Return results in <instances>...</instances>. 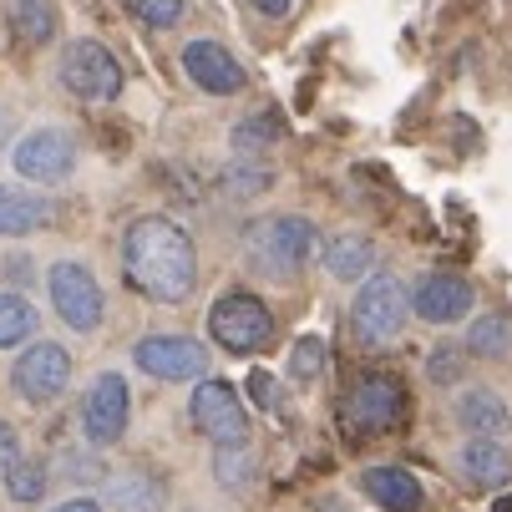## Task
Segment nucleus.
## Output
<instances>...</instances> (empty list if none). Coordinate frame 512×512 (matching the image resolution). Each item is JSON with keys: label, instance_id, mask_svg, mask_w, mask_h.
<instances>
[{"label": "nucleus", "instance_id": "obj_15", "mask_svg": "<svg viewBox=\"0 0 512 512\" xmlns=\"http://www.w3.org/2000/svg\"><path fill=\"white\" fill-rule=\"evenodd\" d=\"M457 467L482 492H502L512 482V457H507L502 442H492V436H472V442H462L457 447Z\"/></svg>", "mask_w": 512, "mask_h": 512}, {"label": "nucleus", "instance_id": "obj_11", "mask_svg": "<svg viewBox=\"0 0 512 512\" xmlns=\"http://www.w3.org/2000/svg\"><path fill=\"white\" fill-rule=\"evenodd\" d=\"M127 416H132V386L122 371H102L92 386H87V401H82V431L92 447H117L127 436Z\"/></svg>", "mask_w": 512, "mask_h": 512}, {"label": "nucleus", "instance_id": "obj_13", "mask_svg": "<svg viewBox=\"0 0 512 512\" xmlns=\"http://www.w3.org/2000/svg\"><path fill=\"white\" fill-rule=\"evenodd\" d=\"M183 71H188V82L198 92H208V97H239L249 87V71L229 56V46H218L208 36L183 46Z\"/></svg>", "mask_w": 512, "mask_h": 512}, {"label": "nucleus", "instance_id": "obj_3", "mask_svg": "<svg viewBox=\"0 0 512 512\" xmlns=\"http://www.w3.org/2000/svg\"><path fill=\"white\" fill-rule=\"evenodd\" d=\"M244 254L264 279H295L315 254H325V244H320V229L310 224V218L274 213V218H259V224L249 229Z\"/></svg>", "mask_w": 512, "mask_h": 512}, {"label": "nucleus", "instance_id": "obj_29", "mask_svg": "<svg viewBox=\"0 0 512 512\" xmlns=\"http://www.w3.org/2000/svg\"><path fill=\"white\" fill-rule=\"evenodd\" d=\"M224 183H229V193H239V198H254V193H264V188L274 183V173H269L259 158H234V163L224 168Z\"/></svg>", "mask_w": 512, "mask_h": 512}, {"label": "nucleus", "instance_id": "obj_17", "mask_svg": "<svg viewBox=\"0 0 512 512\" xmlns=\"http://www.w3.org/2000/svg\"><path fill=\"white\" fill-rule=\"evenodd\" d=\"M51 224V203L21 183H0V239H26Z\"/></svg>", "mask_w": 512, "mask_h": 512}, {"label": "nucleus", "instance_id": "obj_28", "mask_svg": "<svg viewBox=\"0 0 512 512\" xmlns=\"http://www.w3.org/2000/svg\"><path fill=\"white\" fill-rule=\"evenodd\" d=\"M6 492L16 497V502H36V497H46V462H36V457H21L6 477Z\"/></svg>", "mask_w": 512, "mask_h": 512}, {"label": "nucleus", "instance_id": "obj_12", "mask_svg": "<svg viewBox=\"0 0 512 512\" xmlns=\"http://www.w3.org/2000/svg\"><path fill=\"white\" fill-rule=\"evenodd\" d=\"M132 360L153 381H203L208 376V345L188 335H148V340H137Z\"/></svg>", "mask_w": 512, "mask_h": 512}, {"label": "nucleus", "instance_id": "obj_10", "mask_svg": "<svg viewBox=\"0 0 512 512\" xmlns=\"http://www.w3.org/2000/svg\"><path fill=\"white\" fill-rule=\"evenodd\" d=\"M193 426L208 436L213 447H229V442H249V411L239 401V391L218 376H203L193 386Z\"/></svg>", "mask_w": 512, "mask_h": 512}, {"label": "nucleus", "instance_id": "obj_7", "mask_svg": "<svg viewBox=\"0 0 512 512\" xmlns=\"http://www.w3.org/2000/svg\"><path fill=\"white\" fill-rule=\"evenodd\" d=\"M56 77H61V87L77 97V102H117V97H122V66H117V56H112L102 41H92V36L71 41V46L61 51Z\"/></svg>", "mask_w": 512, "mask_h": 512}, {"label": "nucleus", "instance_id": "obj_23", "mask_svg": "<svg viewBox=\"0 0 512 512\" xmlns=\"http://www.w3.org/2000/svg\"><path fill=\"white\" fill-rule=\"evenodd\" d=\"M254 442H229V447H213V477L224 492H244L254 482Z\"/></svg>", "mask_w": 512, "mask_h": 512}, {"label": "nucleus", "instance_id": "obj_16", "mask_svg": "<svg viewBox=\"0 0 512 512\" xmlns=\"http://www.w3.org/2000/svg\"><path fill=\"white\" fill-rule=\"evenodd\" d=\"M360 487L381 512H421V502H426V487L406 467H365Z\"/></svg>", "mask_w": 512, "mask_h": 512}, {"label": "nucleus", "instance_id": "obj_31", "mask_svg": "<svg viewBox=\"0 0 512 512\" xmlns=\"http://www.w3.org/2000/svg\"><path fill=\"white\" fill-rule=\"evenodd\" d=\"M249 401L259 411H279V381L269 371H249Z\"/></svg>", "mask_w": 512, "mask_h": 512}, {"label": "nucleus", "instance_id": "obj_34", "mask_svg": "<svg viewBox=\"0 0 512 512\" xmlns=\"http://www.w3.org/2000/svg\"><path fill=\"white\" fill-rule=\"evenodd\" d=\"M51 512H102V502H92V497H71V502H61V507H51Z\"/></svg>", "mask_w": 512, "mask_h": 512}, {"label": "nucleus", "instance_id": "obj_21", "mask_svg": "<svg viewBox=\"0 0 512 512\" xmlns=\"http://www.w3.org/2000/svg\"><path fill=\"white\" fill-rule=\"evenodd\" d=\"M11 31L21 46L56 41V6L51 0H11Z\"/></svg>", "mask_w": 512, "mask_h": 512}, {"label": "nucleus", "instance_id": "obj_33", "mask_svg": "<svg viewBox=\"0 0 512 512\" xmlns=\"http://www.w3.org/2000/svg\"><path fill=\"white\" fill-rule=\"evenodd\" d=\"M249 6H254V11L264 16V21H284L289 11H295V6H300V0H249Z\"/></svg>", "mask_w": 512, "mask_h": 512}, {"label": "nucleus", "instance_id": "obj_8", "mask_svg": "<svg viewBox=\"0 0 512 512\" xmlns=\"http://www.w3.org/2000/svg\"><path fill=\"white\" fill-rule=\"evenodd\" d=\"M11 168L21 173V183H36V188H56L77 173V137L66 127L46 122V127H31L16 148H11Z\"/></svg>", "mask_w": 512, "mask_h": 512}, {"label": "nucleus", "instance_id": "obj_19", "mask_svg": "<svg viewBox=\"0 0 512 512\" xmlns=\"http://www.w3.org/2000/svg\"><path fill=\"white\" fill-rule=\"evenodd\" d=\"M279 137H284V117H279L274 107H264V112H254V117H239L234 132H229V142H234V153H239V158H259V153H269Z\"/></svg>", "mask_w": 512, "mask_h": 512}, {"label": "nucleus", "instance_id": "obj_26", "mask_svg": "<svg viewBox=\"0 0 512 512\" xmlns=\"http://www.w3.org/2000/svg\"><path fill=\"white\" fill-rule=\"evenodd\" d=\"M289 381L295 386H315L320 381V371H330V345L320 340V335H305V340H295V350H289Z\"/></svg>", "mask_w": 512, "mask_h": 512}, {"label": "nucleus", "instance_id": "obj_22", "mask_svg": "<svg viewBox=\"0 0 512 512\" xmlns=\"http://www.w3.org/2000/svg\"><path fill=\"white\" fill-rule=\"evenodd\" d=\"M41 330V315L31 300L21 295H0V350H16V345H31Z\"/></svg>", "mask_w": 512, "mask_h": 512}, {"label": "nucleus", "instance_id": "obj_18", "mask_svg": "<svg viewBox=\"0 0 512 512\" xmlns=\"http://www.w3.org/2000/svg\"><path fill=\"white\" fill-rule=\"evenodd\" d=\"M452 411H457V426L472 431V436H492V442H502V436L512 431V411H507V401H502L497 391H487V386L462 391Z\"/></svg>", "mask_w": 512, "mask_h": 512}, {"label": "nucleus", "instance_id": "obj_1", "mask_svg": "<svg viewBox=\"0 0 512 512\" xmlns=\"http://www.w3.org/2000/svg\"><path fill=\"white\" fill-rule=\"evenodd\" d=\"M122 279L142 300L183 305L198 289V249L168 213H142L122 229Z\"/></svg>", "mask_w": 512, "mask_h": 512}, {"label": "nucleus", "instance_id": "obj_4", "mask_svg": "<svg viewBox=\"0 0 512 512\" xmlns=\"http://www.w3.org/2000/svg\"><path fill=\"white\" fill-rule=\"evenodd\" d=\"M406 315H411V295L396 274H365L355 300H350V330L365 350H386L401 340L406 330Z\"/></svg>", "mask_w": 512, "mask_h": 512}, {"label": "nucleus", "instance_id": "obj_35", "mask_svg": "<svg viewBox=\"0 0 512 512\" xmlns=\"http://www.w3.org/2000/svg\"><path fill=\"white\" fill-rule=\"evenodd\" d=\"M492 512H512V497L502 492V497H492Z\"/></svg>", "mask_w": 512, "mask_h": 512}, {"label": "nucleus", "instance_id": "obj_36", "mask_svg": "<svg viewBox=\"0 0 512 512\" xmlns=\"http://www.w3.org/2000/svg\"><path fill=\"white\" fill-rule=\"evenodd\" d=\"M6 137H11V117H6V112H0V142H6Z\"/></svg>", "mask_w": 512, "mask_h": 512}, {"label": "nucleus", "instance_id": "obj_30", "mask_svg": "<svg viewBox=\"0 0 512 512\" xmlns=\"http://www.w3.org/2000/svg\"><path fill=\"white\" fill-rule=\"evenodd\" d=\"M426 376H431V386H457L467 376V355L457 345H436L426 355Z\"/></svg>", "mask_w": 512, "mask_h": 512}, {"label": "nucleus", "instance_id": "obj_9", "mask_svg": "<svg viewBox=\"0 0 512 512\" xmlns=\"http://www.w3.org/2000/svg\"><path fill=\"white\" fill-rule=\"evenodd\" d=\"M11 386L21 401L31 406H51L66 386H71V350L56 340H31L21 350V360L11 365Z\"/></svg>", "mask_w": 512, "mask_h": 512}, {"label": "nucleus", "instance_id": "obj_6", "mask_svg": "<svg viewBox=\"0 0 512 512\" xmlns=\"http://www.w3.org/2000/svg\"><path fill=\"white\" fill-rule=\"evenodd\" d=\"M46 289H51V310L77 330V335H92L102 330L107 320V300H102V284L97 274L82 264V259H61L46 269Z\"/></svg>", "mask_w": 512, "mask_h": 512}, {"label": "nucleus", "instance_id": "obj_32", "mask_svg": "<svg viewBox=\"0 0 512 512\" xmlns=\"http://www.w3.org/2000/svg\"><path fill=\"white\" fill-rule=\"evenodd\" d=\"M16 462H21V436H16L11 421H0V477H6Z\"/></svg>", "mask_w": 512, "mask_h": 512}, {"label": "nucleus", "instance_id": "obj_20", "mask_svg": "<svg viewBox=\"0 0 512 512\" xmlns=\"http://www.w3.org/2000/svg\"><path fill=\"white\" fill-rule=\"evenodd\" d=\"M320 259H325V269H330L335 279L355 284V279H365V274H371V259H376V249H371V239H360V234H340V239H330V249H325Z\"/></svg>", "mask_w": 512, "mask_h": 512}, {"label": "nucleus", "instance_id": "obj_5", "mask_svg": "<svg viewBox=\"0 0 512 512\" xmlns=\"http://www.w3.org/2000/svg\"><path fill=\"white\" fill-rule=\"evenodd\" d=\"M208 335L229 355H259V350L274 345V315L259 295H249V289H229V295H218L213 310H208Z\"/></svg>", "mask_w": 512, "mask_h": 512}, {"label": "nucleus", "instance_id": "obj_27", "mask_svg": "<svg viewBox=\"0 0 512 512\" xmlns=\"http://www.w3.org/2000/svg\"><path fill=\"white\" fill-rule=\"evenodd\" d=\"M122 6L148 26V31H173L188 16V0H122Z\"/></svg>", "mask_w": 512, "mask_h": 512}, {"label": "nucleus", "instance_id": "obj_25", "mask_svg": "<svg viewBox=\"0 0 512 512\" xmlns=\"http://www.w3.org/2000/svg\"><path fill=\"white\" fill-rule=\"evenodd\" d=\"M467 350L482 360H507L512 355V320L507 315H482L467 330Z\"/></svg>", "mask_w": 512, "mask_h": 512}, {"label": "nucleus", "instance_id": "obj_2", "mask_svg": "<svg viewBox=\"0 0 512 512\" xmlns=\"http://www.w3.org/2000/svg\"><path fill=\"white\" fill-rule=\"evenodd\" d=\"M406 421H411V391L391 371H365L340 396V426H345L350 442H365V436H391Z\"/></svg>", "mask_w": 512, "mask_h": 512}, {"label": "nucleus", "instance_id": "obj_24", "mask_svg": "<svg viewBox=\"0 0 512 512\" xmlns=\"http://www.w3.org/2000/svg\"><path fill=\"white\" fill-rule=\"evenodd\" d=\"M112 502L122 507V512H163V482L158 477H142V472H127V477H117L112 482Z\"/></svg>", "mask_w": 512, "mask_h": 512}, {"label": "nucleus", "instance_id": "obj_14", "mask_svg": "<svg viewBox=\"0 0 512 512\" xmlns=\"http://www.w3.org/2000/svg\"><path fill=\"white\" fill-rule=\"evenodd\" d=\"M472 295H477V289H472L462 274L436 269V274H421V279H416L411 310H416L421 320H431V325H457V320L472 310Z\"/></svg>", "mask_w": 512, "mask_h": 512}]
</instances>
